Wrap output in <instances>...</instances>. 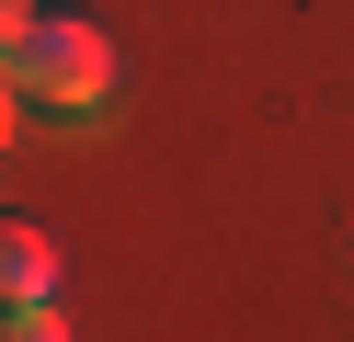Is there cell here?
Listing matches in <instances>:
<instances>
[{
  "label": "cell",
  "mask_w": 354,
  "mask_h": 342,
  "mask_svg": "<svg viewBox=\"0 0 354 342\" xmlns=\"http://www.w3.org/2000/svg\"><path fill=\"white\" fill-rule=\"evenodd\" d=\"M12 91H24L35 114H92L103 91H115V35L80 23V12L12 23Z\"/></svg>",
  "instance_id": "obj_1"
},
{
  "label": "cell",
  "mask_w": 354,
  "mask_h": 342,
  "mask_svg": "<svg viewBox=\"0 0 354 342\" xmlns=\"http://www.w3.org/2000/svg\"><path fill=\"white\" fill-rule=\"evenodd\" d=\"M0 285H12V308H46V296H57V251H46V228H0Z\"/></svg>",
  "instance_id": "obj_2"
},
{
  "label": "cell",
  "mask_w": 354,
  "mask_h": 342,
  "mask_svg": "<svg viewBox=\"0 0 354 342\" xmlns=\"http://www.w3.org/2000/svg\"><path fill=\"white\" fill-rule=\"evenodd\" d=\"M12 342H69V331H57L46 308H24V319H12Z\"/></svg>",
  "instance_id": "obj_3"
},
{
  "label": "cell",
  "mask_w": 354,
  "mask_h": 342,
  "mask_svg": "<svg viewBox=\"0 0 354 342\" xmlns=\"http://www.w3.org/2000/svg\"><path fill=\"white\" fill-rule=\"evenodd\" d=\"M12 23H35V0H12Z\"/></svg>",
  "instance_id": "obj_4"
}]
</instances>
